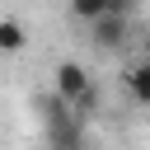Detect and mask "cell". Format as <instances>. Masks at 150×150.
Instances as JSON below:
<instances>
[{
	"label": "cell",
	"mask_w": 150,
	"mask_h": 150,
	"mask_svg": "<svg viewBox=\"0 0 150 150\" xmlns=\"http://www.w3.org/2000/svg\"><path fill=\"white\" fill-rule=\"evenodd\" d=\"M52 89H56V94H61V98L75 108V103H80V98L94 89V80H89V70H84L80 61H61V66L52 70Z\"/></svg>",
	"instance_id": "cell-1"
},
{
	"label": "cell",
	"mask_w": 150,
	"mask_h": 150,
	"mask_svg": "<svg viewBox=\"0 0 150 150\" xmlns=\"http://www.w3.org/2000/svg\"><path fill=\"white\" fill-rule=\"evenodd\" d=\"M89 42L98 47V52H112V47H122L127 42V14H98V19H89Z\"/></svg>",
	"instance_id": "cell-2"
},
{
	"label": "cell",
	"mask_w": 150,
	"mask_h": 150,
	"mask_svg": "<svg viewBox=\"0 0 150 150\" xmlns=\"http://www.w3.org/2000/svg\"><path fill=\"white\" fill-rule=\"evenodd\" d=\"M122 80H127V94H131V103H136V108H150V56L131 61Z\"/></svg>",
	"instance_id": "cell-3"
},
{
	"label": "cell",
	"mask_w": 150,
	"mask_h": 150,
	"mask_svg": "<svg viewBox=\"0 0 150 150\" xmlns=\"http://www.w3.org/2000/svg\"><path fill=\"white\" fill-rule=\"evenodd\" d=\"M28 47V28L9 14H0V52H23Z\"/></svg>",
	"instance_id": "cell-4"
},
{
	"label": "cell",
	"mask_w": 150,
	"mask_h": 150,
	"mask_svg": "<svg viewBox=\"0 0 150 150\" xmlns=\"http://www.w3.org/2000/svg\"><path fill=\"white\" fill-rule=\"evenodd\" d=\"M98 14H103V0H70V19L89 23V19H98Z\"/></svg>",
	"instance_id": "cell-5"
},
{
	"label": "cell",
	"mask_w": 150,
	"mask_h": 150,
	"mask_svg": "<svg viewBox=\"0 0 150 150\" xmlns=\"http://www.w3.org/2000/svg\"><path fill=\"white\" fill-rule=\"evenodd\" d=\"M136 5H141V0H103V9H108V14H127V19H131V9H136Z\"/></svg>",
	"instance_id": "cell-6"
}]
</instances>
